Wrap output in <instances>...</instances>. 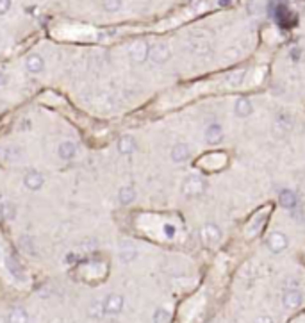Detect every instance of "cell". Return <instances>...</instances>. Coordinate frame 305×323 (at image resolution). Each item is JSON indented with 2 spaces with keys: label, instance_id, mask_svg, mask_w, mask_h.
Listing matches in <instances>:
<instances>
[{
  "label": "cell",
  "instance_id": "6da1fadb",
  "mask_svg": "<svg viewBox=\"0 0 305 323\" xmlns=\"http://www.w3.org/2000/svg\"><path fill=\"white\" fill-rule=\"evenodd\" d=\"M205 189H207V182L202 179L200 175H189L182 184V191L188 198L200 197L205 193Z\"/></svg>",
  "mask_w": 305,
  "mask_h": 323
},
{
  "label": "cell",
  "instance_id": "7a4b0ae2",
  "mask_svg": "<svg viewBox=\"0 0 305 323\" xmlns=\"http://www.w3.org/2000/svg\"><path fill=\"white\" fill-rule=\"evenodd\" d=\"M149 57L155 65H164L171 57V48L166 43H155L149 48Z\"/></svg>",
  "mask_w": 305,
  "mask_h": 323
},
{
  "label": "cell",
  "instance_id": "3957f363",
  "mask_svg": "<svg viewBox=\"0 0 305 323\" xmlns=\"http://www.w3.org/2000/svg\"><path fill=\"white\" fill-rule=\"evenodd\" d=\"M200 238H202V243L207 244V246H216L220 243V240H222V231H220L218 225L207 223V225L202 227Z\"/></svg>",
  "mask_w": 305,
  "mask_h": 323
},
{
  "label": "cell",
  "instance_id": "277c9868",
  "mask_svg": "<svg viewBox=\"0 0 305 323\" xmlns=\"http://www.w3.org/2000/svg\"><path fill=\"white\" fill-rule=\"evenodd\" d=\"M23 184H25L27 189H31V191H38L41 189V186L45 184V177L39 171L36 170H29L23 177Z\"/></svg>",
  "mask_w": 305,
  "mask_h": 323
},
{
  "label": "cell",
  "instance_id": "5b68a950",
  "mask_svg": "<svg viewBox=\"0 0 305 323\" xmlns=\"http://www.w3.org/2000/svg\"><path fill=\"white\" fill-rule=\"evenodd\" d=\"M268 246L273 253H280L288 248V236L282 234V232H273L270 238H268Z\"/></svg>",
  "mask_w": 305,
  "mask_h": 323
},
{
  "label": "cell",
  "instance_id": "8992f818",
  "mask_svg": "<svg viewBox=\"0 0 305 323\" xmlns=\"http://www.w3.org/2000/svg\"><path fill=\"white\" fill-rule=\"evenodd\" d=\"M123 309V297L122 295H109V297L105 298L104 302V313L105 315H118L120 311Z\"/></svg>",
  "mask_w": 305,
  "mask_h": 323
},
{
  "label": "cell",
  "instance_id": "52a82bcc",
  "mask_svg": "<svg viewBox=\"0 0 305 323\" xmlns=\"http://www.w3.org/2000/svg\"><path fill=\"white\" fill-rule=\"evenodd\" d=\"M302 300H304V297H302V293L298 291V289H289V291L284 293L282 297V304L286 309H297V307L302 306Z\"/></svg>",
  "mask_w": 305,
  "mask_h": 323
},
{
  "label": "cell",
  "instance_id": "ba28073f",
  "mask_svg": "<svg viewBox=\"0 0 305 323\" xmlns=\"http://www.w3.org/2000/svg\"><path fill=\"white\" fill-rule=\"evenodd\" d=\"M149 45L145 43V41H136L134 45L131 47V59L134 63H143L147 57H149Z\"/></svg>",
  "mask_w": 305,
  "mask_h": 323
},
{
  "label": "cell",
  "instance_id": "9c48e42d",
  "mask_svg": "<svg viewBox=\"0 0 305 323\" xmlns=\"http://www.w3.org/2000/svg\"><path fill=\"white\" fill-rule=\"evenodd\" d=\"M5 266H7L9 273L18 280H25V275H23V268L22 264L18 262V259L14 255H7L5 257Z\"/></svg>",
  "mask_w": 305,
  "mask_h": 323
},
{
  "label": "cell",
  "instance_id": "30bf717a",
  "mask_svg": "<svg viewBox=\"0 0 305 323\" xmlns=\"http://www.w3.org/2000/svg\"><path fill=\"white\" fill-rule=\"evenodd\" d=\"M25 68H27V72H31V74H39V72L45 68L43 57L39 56V54H31V56H27Z\"/></svg>",
  "mask_w": 305,
  "mask_h": 323
},
{
  "label": "cell",
  "instance_id": "8fae6325",
  "mask_svg": "<svg viewBox=\"0 0 305 323\" xmlns=\"http://www.w3.org/2000/svg\"><path fill=\"white\" fill-rule=\"evenodd\" d=\"M189 154H191V150H189V147L186 143H177L171 149V159H173L175 162H184L189 159Z\"/></svg>",
  "mask_w": 305,
  "mask_h": 323
},
{
  "label": "cell",
  "instance_id": "7c38bea8",
  "mask_svg": "<svg viewBox=\"0 0 305 323\" xmlns=\"http://www.w3.org/2000/svg\"><path fill=\"white\" fill-rule=\"evenodd\" d=\"M279 202L282 207H286V209H295L298 204V198L291 189H282V191L279 193Z\"/></svg>",
  "mask_w": 305,
  "mask_h": 323
},
{
  "label": "cell",
  "instance_id": "4fadbf2b",
  "mask_svg": "<svg viewBox=\"0 0 305 323\" xmlns=\"http://www.w3.org/2000/svg\"><path fill=\"white\" fill-rule=\"evenodd\" d=\"M222 140H223V131L220 125L213 123V125H209L207 129H205V141H207L209 145H216Z\"/></svg>",
  "mask_w": 305,
  "mask_h": 323
},
{
  "label": "cell",
  "instance_id": "5bb4252c",
  "mask_svg": "<svg viewBox=\"0 0 305 323\" xmlns=\"http://www.w3.org/2000/svg\"><path fill=\"white\" fill-rule=\"evenodd\" d=\"M134 150H136V141L132 136H122V138L118 140V152L120 154L129 156V154H132Z\"/></svg>",
  "mask_w": 305,
  "mask_h": 323
},
{
  "label": "cell",
  "instance_id": "9a60e30c",
  "mask_svg": "<svg viewBox=\"0 0 305 323\" xmlns=\"http://www.w3.org/2000/svg\"><path fill=\"white\" fill-rule=\"evenodd\" d=\"M136 255H138V250H136L134 244H132V243H122V246H120V259H122L123 262L134 261Z\"/></svg>",
  "mask_w": 305,
  "mask_h": 323
},
{
  "label": "cell",
  "instance_id": "2e32d148",
  "mask_svg": "<svg viewBox=\"0 0 305 323\" xmlns=\"http://www.w3.org/2000/svg\"><path fill=\"white\" fill-rule=\"evenodd\" d=\"M75 152H77V147H75L72 141H63L61 145H59V149H57V154H59V158L61 159H72L75 156Z\"/></svg>",
  "mask_w": 305,
  "mask_h": 323
},
{
  "label": "cell",
  "instance_id": "e0dca14e",
  "mask_svg": "<svg viewBox=\"0 0 305 323\" xmlns=\"http://www.w3.org/2000/svg\"><path fill=\"white\" fill-rule=\"evenodd\" d=\"M234 111L237 116L246 118V116L252 113V104H250L248 98H237V102H235V105H234Z\"/></svg>",
  "mask_w": 305,
  "mask_h": 323
},
{
  "label": "cell",
  "instance_id": "ac0fdd59",
  "mask_svg": "<svg viewBox=\"0 0 305 323\" xmlns=\"http://www.w3.org/2000/svg\"><path fill=\"white\" fill-rule=\"evenodd\" d=\"M9 323H29V316L22 307H16L9 315Z\"/></svg>",
  "mask_w": 305,
  "mask_h": 323
},
{
  "label": "cell",
  "instance_id": "d6986e66",
  "mask_svg": "<svg viewBox=\"0 0 305 323\" xmlns=\"http://www.w3.org/2000/svg\"><path fill=\"white\" fill-rule=\"evenodd\" d=\"M0 216L4 220H14V216H16V207H14V204H11V202L0 204Z\"/></svg>",
  "mask_w": 305,
  "mask_h": 323
},
{
  "label": "cell",
  "instance_id": "ffe728a7",
  "mask_svg": "<svg viewBox=\"0 0 305 323\" xmlns=\"http://www.w3.org/2000/svg\"><path fill=\"white\" fill-rule=\"evenodd\" d=\"M118 198H120V202H122V204H125V205L132 204V202H134V198H136V191L127 186V188L120 189V193H118Z\"/></svg>",
  "mask_w": 305,
  "mask_h": 323
},
{
  "label": "cell",
  "instance_id": "44dd1931",
  "mask_svg": "<svg viewBox=\"0 0 305 323\" xmlns=\"http://www.w3.org/2000/svg\"><path fill=\"white\" fill-rule=\"evenodd\" d=\"M275 127H277L282 134H286V132H288L289 129L293 127V122H291V118H289V116H286V114H280L279 118L275 120Z\"/></svg>",
  "mask_w": 305,
  "mask_h": 323
},
{
  "label": "cell",
  "instance_id": "7402d4cb",
  "mask_svg": "<svg viewBox=\"0 0 305 323\" xmlns=\"http://www.w3.org/2000/svg\"><path fill=\"white\" fill-rule=\"evenodd\" d=\"M20 244H22V250H23V252L31 253V255H36V253H38V250L34 248V243H32V238L23 236L22 240H20Z\"/></svg>",
  "mask_w": 305,
  "mask_h": 323
},
{
  "label": "cell",
  "instance_id": "603a6c76",
  "mask_svg": "<svg viewBox=\"0 0 305 323\" xmlns=\"http://www.w3.org/2000/svg\"><path fill=\"white\" fill-rule=\"evenodd\" d=\"M102 5H104L105 11L116 13V11L122 9V0H102Z\"/></svg>",
  "mask_w": 305,
  "mask_h": 323
},
{
  "label": "cell",
  "instance_id": "cb8c5ba5",
  "mask_svg": "<svg viewBox=\"0 0 305 323\" xmlns=\"http://www.w3.org/2000/svg\"><path fill=\"white\" fill-rule=\"evenodd\" d=\"M244 81V72L239 70V72H234V74H230L227 77V82L230 84V86H239L241 82Z\"/></svg>",
  "mask_w": 305,
  "mask_h": 323
},
{
  "label": "cell",
  "instance_id": "d4e9b609",
  "mask_svg": "<svg viewBox=\"0 0 305 323\" xmlns=\"http://www.w3.org/2000/svg\"><path fill=\"white\" fill-rule=\"evenodd\" d=\"M153 323H170V313L164 309H157L153 315Z\"/></svg>",
  "mask_w": 305,
  "mask_h": 323
},
{
  "label": "cell",
  "instance_id": "484cf974",
  "mask_svg": "<svg viewBox=\"0 0 305 323\" xmlns=\"http://www.w3.org/2000/svg\"><path fill=\"white\" fill-rule=\"evenodd\" d=\"M11 9V0H0V14H5Z\"/></svg>",
  "mask_w": 305,
  "mask_h": 323
},
{
  "label": "cell",
  "instance_id": "4316f807",
  "mask_svg": "<svg viewBox=\"0 0 305 323\" xmlns=\"http://www.w3.org/2000/svg\"><path fill=\"white\" fill-rule=\"evenodd\" d=\"M7 81H9L7 74H4V72H0V86H5V84H7Z\"/></svg>",
  "mask_w": 305,
  "mask_h": 323
},
{
  "label": "cell",
  "instance_id": "83f0119b",
  "mask_svg": "<svg viewBox=\"0 0 305 323\" xmlns=\"http://www.w3.org/2000/svg\"><path fill=\"white\" fill-rule=\"evenodd\" d=\"M255 323H273V320L270 316H261V318L255 320Z\"/></svg>",
  "mask_w": 305,
  "mask_h": 323
},
{
  "label": "cell",
  "instance_id": "f1b7e54d",
  "mask_svg": "<svg viewBox=\"0 0 305 323\" xmlns=\"http://www.w3.org/2000/svg\"><path fill=\"white\" fill-rule=\"evenodd\" d=\"M164 231H166V236L168 238H171L175 234V229L171 227V225H164Z\"/></svg>",
  "mask_w": 305,
  "mask_h": 323
},
{
  "label": "cell",
  "instance_id": "f546056e",
  "mask_svg": "<svg viewBox=\"0 0 305 323\" xmlns=\"http://www.w3.org/2000/svg\"><path fill=\"white\" fill-rule=\"evenodd\" d=\"M304 189H305V184H304Z\"/></svg>",
  "mask_w": 305,
  "mask_h": 323
}]
</instances>
